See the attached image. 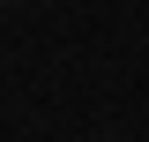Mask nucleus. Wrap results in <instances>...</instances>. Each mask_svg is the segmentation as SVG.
I'll return each instance as SVG.
<instances>
[]
</instances>
